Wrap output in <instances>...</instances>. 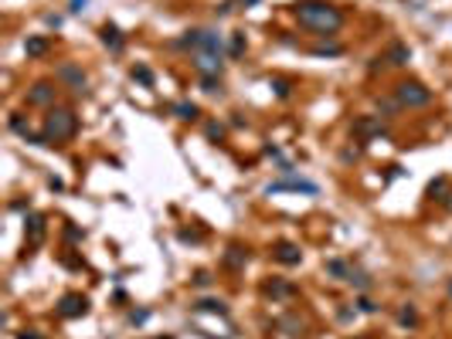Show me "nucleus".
Returning a JSON list of instances; mask_svg holds the SVG:
<instances>
[{
	"label": "nucleus",
	"instance_id": "obj_15",
	"mask_svg": "<svg viewBox=\"0 0 452 339\" xmlns=\"http://www.w3.org/2000/svg\"><path fill=\"white\" fill-rule=\"evenodd\" d=\"M177 115H181V119H194V115H197V109H194V105H187V102H181V105H177Z\"/></svg>",
	"mask_w": 452,
	"mask_h": 339
},
{
	"label": "nucleus",
	"instance_id": "obj_7",
	"mask_svg": "<svg viewBox=\"0 0 452 339\" xmlns=\"http://www.w3.org/2000/svg\"><path fill=\"white\" fill-rule=\"evenodd\" d=\"M275 258L283 261V265H296V261H299V251H296L293 244H279V251H275Z\"/></svg>",
	"mask_w": 452,
	"mask_h": 339
},
{
	"label": "nucleus",
	"instance_id": "obj_21",
	"mask_svg": "<svg viewBox=\"0 0 452 339\" xmlns=\"http://www.w3.org/2000/svg\"><path fill=\"white\" fill-rule=\"evenodd\" d=\"M21 339H38V336H27V332H24V336H21Z\"/></svg>",
	"mask_w": 452,
	"mask_h": 339
},
{
	"label": "nucleus",
	"instance_id": "obj_4",
	"mask_svg": "<svg viewBox=\"0 0 452 339\" xmlns=\"http://www.w3.org/2000/svg\"><path fill=\"white\" fill-rule=\"evenodd\" d=\"M85 309H89V302H85L82 295H65V299H61V316H68V319L82 316Z\"/></svg>",
	"mask_w": 452,
	"mask_h": 339
},
{
	"label": "nucleus",
	"instance_id": "obj_19",
	"mask_svg": "<svg viewBox=\"0 0 452 339\" xmlns=\"http://www.w3.org/2000/svg\"><path fill=\"white\" fill-rule=\"evenodd\" d=\"M133 75H136V78H140V81H150V71H147V68H136Z\"/></svg>",
	"mask_w": 452,
	"mask_h": 339
},
{
	"label": "nucleus",
	"instance_id": "obj_11",
	"mask_svg": "<svg viewBox=\"0 0 452 339\" xmlns=\"http://www.w3.org/2000/svg\"><path fill=\"white\" fill-rule=\"evenodd\" d=\"M27 231H31V241H41V234H45V221H41V217H31V221H27Z\"/></svg>",
	"mask_w": 452,
	"mask_h": 339
},
{
	"label": "nucleus",
	"instance_id": "obj_16",
	"mask_svg": "<svg viewBox=\"0 0 452 339\" xmlns=\"http://www.w3.org/2000/svg\"><path fill=\"white\" fill-rule=\"evenodd\" d=\"M269 292H272V295H293V285H283V282H275V285H272V288H269Z\"/></svg>",
	"mask_w": 452,
	"mask_h": 339
},
{
	"label": "nucleus",
	"instance_id": "obj_3",
	"mask_svg": "<svg viewBox=\"0 0 452 339\" xmlns=\"http://www.w3.org/2000/svg\"><path fill=\"white\" fill-rule=\"evenodd\" d=\"M398 99H401V105H425L432 99V92L415 85V81H405V85H398Z\"/></svg>",
	"mask_w": 452,
	"mask_h": 339
},
{
	"label": "nucleus",
	"instance_id": "obj_17",
	"mask_svg": "<svg viewBox=\"0 0 452 339\" xmlns=\"http://www.w3.org/2000/svg\"><path fill=\"white\" fill-rule=\"evenodd\" d=\"M201 309H207V312H225V305L221 302H201Z\"/></svg>",
	"mask_w": 452,
	"mask_h": 339
},
{
	"label": "nucleus",
	"instance_id": "obj_6",
	"mask_svg": "<svg viewBox=\"0 0 452 339\" xmlns=\"http://www.w3.org/2000/svg\"><path fill=\"white\" fill-rule=\"evenodd\" d=\"M279 190H306V193H317V187H313V183H306V180H279V183H272V187H269V193H279Z\"/></svg>",
	"mask_w": 452,
	"mask_h": 339
},
{
	"label": "nucleus",
	"instance_id": "obj_9",
	"mask_svg": "<svg viewBox=\"0 0 452 339\" xmlns=\"http://www.w3.org/2000/svg\"><path fill=\"white\" fill-rule=\"evenodd\" d=\"M102 41H106L109 48H119V45H123V41H119V31H116V27H102Z\"/></svg>",
	"mask_w": 452,
	"mask_h": 339
},
{
	"label": "nucleus",
	"instance_id": "obj_8",
	"mask_svg": "<svg viewBox=\"0 0 452 339\" xmlns=\"http://www.w3.org/2000/svg\"><path fill=\"white\" fill-rule=\"evenodd\" d=\"M388 58H391V65H405V61H408V48L405 45H395Z\"/></svg>",
	"mask_w": 452,
	"mask_h": 339
},
{
	"label": "nucleus",
	"instance_id": "obj_18",
	"mask_svg": "<svg viewBox=\"0 0 452 339\" xmlns=\"http://www.w3.org/2000/svg\"><path fill=\"white\" fill-rule=\"evenodd\" d=\"M241 48H245V45H241V34H238L235 41H231V55H241Z\"/></svg>",
	"mask_w": 452,
	"mask_h": 339
},
{
	"label": "nucleus",
	"instance_id": "obj_14",
	"mask_svg": "<svg viewBox=\"0 0 452 339\" xmlns=\"http://www.w3.org/2000/svg\"><path fill=\"white\" fill-rule=\"evenodd\" d=\"M327 268H330V271H333V275H340V278H354V271H351V268H347V265H343V261H330Z\"/></svg>",
	"mask_w": 452,
	"mask_h": 339
},
{
	"label": "nucleus",
	"instance_id": "obj_2",
	"mask_svg": "<svg viewBox=\"0 0 452 339\" xmlns=\"http://www.w3.org/2000/svg\"><path fill=\"white\" fill-rule=\"evenodd\" d=\"M75 129H79V122H75V115L65 112V109H58V112H51V115L45 119V139H48V143L72 139V136H75Z\"/></svg>",
	"mask_w": 452,
	"mask_h": 339
},
{
	"label": "nucleus",
	"instance_id": "obj_12",
	"mask_svg": "<svg viewBox=\"0 0 452 339\" xmlns=\"http://www.w3.org/2000/svg\"><path fill=\"white\" fill-rule=\"evenodd\" d=\"M218 65H221V61H215V55H201L197 58V68H201V71H218Z\"/></svg>",
	"mask_w": 452,
	"mask_h": 339
},
{
	"label": "nucleus",
	"instance_id": "obj_10",
	"mask_svg": "<svg viewBox=\"0 0 452 339\" xmlns=\"http://www.w3.org/2000/svg\"><path fill=\"white\" fill-rule=\"evenodd\" d=\"M45 51H48L45 37H31V41H27V55H45Z\"/></svg>",
	"mask_w": 452,
	"mask_h": 339
},
{
	"label": "nucleus",
	"instance_id": "obj_13",
	"mask_svg": "<svg viewBox=\"0 0 452 339\" xmlns=\"http://www.w3.org/2000/svg\"><path fill=\"white\" fill-rule=\"evenodd\" d=\"M48 99H51V89H48V85H38V89L31 92V102H34V105H41V102H48Z\"/></svg>",
	"mask_w": 452,
	"mask_h": 339
},
{
	"label": "nucleus",
	"instance_id": "obj_5",
	"mask_svg": "<svg viewBox=\"0 0 452 339\" xmlns=\"http://www.w3.org/2000/svg\"><path fill=\"white\" fill-rule=\"evenodd\" d=\"M58 75H61V78H65L75 92H82V89H85V75H82V71H79L75 65H61V68H58Z\"/></svg>",
	"mask_w": 452,
	"mask_h": 339
},
{
	"label": "nucleus",
	"instance_id": "obj_1",
	"mask_svg": "<svg viewBox=\"0 0 452 339\" xmlns=\"http://www.w3.org/2000/svg\"><path fill=\"white\" fill-rule=\"evenodd\" d=\"M299 21L306 27H317V31H337L340 27V11L337 7H330V4H299Z\"/></svg>",
	"mask_w": 452,
	"mask_h": 339
},
{
	"label": "nucleus",
	"instance_id": "obj_20",
	"mask_svg": "<svg viewBox=\"0 0 452 339\" xmlns=\"http://www.w3.org/2000/svg\"><path fill=\"white\" fill-rule=\"evenodd\" d=\"M72 4H75V7H72V11H82V4H85V0H72Z\"/></svg>",
	"mask_w": 452,
	"mask_h": 339
}]
</instances>
